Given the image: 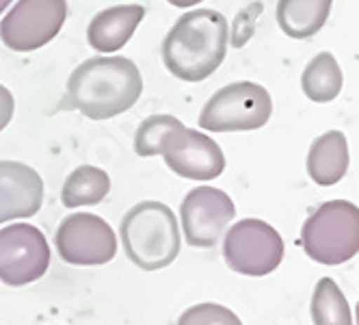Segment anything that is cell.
Returning a JSON list of instances; mask_svg holds the SVG:
<instances>
[{
	"instance_id": "cell-21",
	"label": "cell",
	"mask_w": 359,
	"mask_h": 325,
	"mask_svg": "<svg viewBox=\"0 0 359 325\" xmlns=\"http://www.w3.org/2000/svg\"><path fill=\"white\" fill-rule=\"evenodd\" d=\"M13 111H15L13 93L5 85H0V133H3L9 126V121L13 117Z\"/></svg>"
},
{
	"instance_id": "cell-10",
	"label": "cell",
	"mask_w": 359,
	"mask_h": 325,
	"mask_svg": "<svg viewBox=\"0 0 359 325\" xmlns=\"http://www.w3.org/2000/svg\"><path fill=\"white\" fill-rule=\"evenodd\" d=\"M158 154L173 173L189 180H215L225 169V157L219 143L199 131L187 128L182 121L167 133Z\"/></svg>"
},
{
	"instance_id": "cell-22",
	"label": "cell",
	"mask_w": 359,
	"mask_h": 325,
	"mask_svg": "<svg viewBox=\"0 0 359 325\" xmlns=\"http://www.w3.org/2000/svg\"><path fill=\"white\" fill-rule=\"evenodd\" d=\"M167 3L173 5V7H177V9H191V7L199 5L201 0H167Z\"/></svg>"
},
{
	"instance_id": "cell-24",
	"label": "cell",
	"mask_w": 359,
	"mask_h": 325,
	"mask_svg": "<svg viewBox=\"0 0 359 325\" xmlns=\"http://www.w3.org/2000/svg\"><path fill=\"white\" fill-rule=\"evenodd\" d=\"M355 314H357V325H359V302H357V308H355Z\"/></svg>"
},
{
	"instance_id": "cell-3",
	"label": "cell",
	"mask_w": 359,
	"mask_h": 325,
	"mask_svg": "<svg viewBox=\"0 0 359 325\" xmlns=\"http://www.w3.org/2000/svg\"><path fill=\"white\" fill-rule=\"evenodd\" d=\"M119 237L128 260L143 271L169 267L182 245L175 213L156 199H145L128 211L121 219Z\"/></svg>"
},
{
	"instance_id": "cell-7",
	"label": "cell",
	"mask_w": 359,
	"mask_h": 325,
	"mask_svg": "<svg viewBox=\"0 0 359 325\" xmlns=\"http://www.w3.org/2000/svg\"><path fill=\"white\" fill-rule=\"evenodd\" d=\"M67 20V0H18L0 22V41L13 53H33L53 41Z\"/></svg>"
},
{
	"instance_id": "cell-1",
	"label": "cell",
	"mask_w": 359,
	"mask_h": 325,
	"mask_svg": "<svg viewBox=\"0 0 359 325\" xmlns=\"http://www.w3.org/2000/svg\"><path fill=\"white\" fill-rule=\"evenodd\" d=\"M143 79L135 61L126 57H91L72 72L61 109L81 111L85 117L111 119L137 105Z\"/></svg>"
},
{
	"instance_id": "cell-19",
	"label": "cell",
	"mask_w": 359,
	"mask_h": 325,
	"mask_svg": "<svg viewBox=\"0 0 359 325\" xmlns=\"http://www.w3.org/2000/svg\"><path fill=\"white\" fill-rule=\"evenodd\" d=\"M180 124L177 117L173 115H151L145 121H141V126L137 128L135 135V152L143 159L158 157L161 143L167 137L169 131H173Z\"/></svg>"
},
{
	"instance_id": "cell-4",
	"label": "cell",
	"mask_w": 359,
	"mask_h": 325,
	"mask_svg": "<svg viewBox=\"0 0 359 325\" xmlns=\"http://www.w3.org/2000/svg\"><path fill=\"white\" fill-rule=\"evenodd\" d=\"M305 254L320 265H342L359 254V206L346 199L320 204L301 228Z\"/></svg>"
},
{
	"instance_id": "cell-11",
	"label": "cell",
	"mask_w": 359,
	"mask_h": 325,
	"mask_svg": "<svg viewBox=\"0 0 359 325\" xmlns=\"http://www.w3.org/2000/svg\"><path fill=\"white\" fill-rule=\"evenodd\" d=\"M236 217V206L225 191L197 187L180 204L184 239L191 247H212Z\"/></svg>"
},
{
	"instance_id": "cell-15",
	"label": "cell",
	"mask_w": 359,
	"mask_h": 325,
	"mask_svg": "<svg viewBox=\"0 0 359 325\" xmlns=\"http://www.w3.org/2000/svg\"><path fill=\"white\" fill-rule=\"evenodd\" d=\"M333 0H279L277 24L292 39L316 35L331 13Z\"/></svg>"
},
{
	"instance_id": "cell-17",
	"label": "cell",
	"mask_w": 359,
	"mask_h": 325,
	"mask_svg": "<svg viewBox=\"0 0 359 325\" xmlns=\"http://www.w3.org/2000/svg\"><path fill=\"white\" fill-rule=\"evenodd\" d=\"M342 69L331 53L316 55L303 69L301 87L312 102H331L342 91Z\"/></svg>"
},
{
	"instance_id": "cell-8",
	"label": "cell",
	"mask_w": 359,
	"mask_h": 325,
	"mask_svg": "<svg viewBox=\"0 0 359 325\" xmlns=\"http://www.w3.org/2000/svg\"><path fill=\"white\" fill-rule=\"evenodd\" d=\"M55 245L67 265L79 267L107 265L117 254V237L113 228L91 213L67 215L55 234Z\"/></svg>"
},
{
	"instance_id": "cell-2",
	"label": "cell",
	"mask_w": 359,
	"mask_h": 325,
	"mask_svg": "<svg viewBox=\"0 0 359 325\" xmlns=\"http://www.w3.org/2000/svg\"><path fill=\"white\" fill-rule=\"evenodd\" d=\"M227 41L229 27L219 11H187L163 41V63L177 81L201 83L225 61Z\"/></svg>"
},
{
	"instance_id": "cell-16",
	"label": "cell",
	"mask_w": 359,
	"mask_h": 325,
	"mask_svg": "<svg viewBox=\"0 0 359 325\" xmlns=\"http://www.w3.org/2000/svg\"><path fill=\"white\" fill-rule=\"evenodd\" d=\"M109 191L111 178L104 169L93 165H81L65 178V185L61 189V202L65 208L95 206L109 195Z\"/></svg>"
},
{
	"instance_id": "cell-5",
	"label": "cell",
	"mask_w": 359,
	"mask_h": 325,
	"mask_svg": "<svg viewBox=\"0 0 359 325\" xmlns=\"http://www.w3.org/2000/svg\"><path fill=\"white\" fill-rule=\"evenodd\" d=\"M271 93L258 83H232L221 87L199 113V128L208 133L258 131L271 119Z\"/></svg>"
},
{
	"instance_id": "cell-6",
	"label": "cell",
	"mask_w": 359,
	"mask_h": 325,
	"mask_svg": "<svg viewBox=\"0 0 359 325\" xmlns=\"http://www.w3.org/2000/svg\"><path fill=\"white\" fill-rule=\"evenodd\" d=\"M223 258L241 276L262 278L273 273L284 258V239L262 219H243L227 230Z\"/></svg>"
},
{
	"instance_id": "cell-23",
	"label": "cell",
	"mask_w": 359,
	"mask_h": 325,
	"mask_svg": "<svg viewBox=\"0 0 359 325\" xmlns=\"http://www.w3.org/2000/svg\"><path fill=\"white\" fill-rule=\"evenodd\" d=\"M13 3V0H0V15H3V11Z\"/></svg>"
},
{
	"instance_id": "cell-12",
	"label": "cell",
	"mask_w": 359,
	"mask_h": 325,
	"mask_svg": "<svg viewBox=\"0 0 359 325\" xmlns=\"http://www.w3.org/2000/svg\"><path fill=\"white\" fill-rule=\"evenodd\" d=\"M43 204V180L31 165L0 161V223L29 219Z\"/></svg>"
},
{
	"instance_id": "cell-13",
	"label": "cell",
	"mask_w": 359,
	"mask_h": 325,
	"mask_svg": "<svg viewBox=\"0 0 359 325\" xmlns=\"http://www.w3.org/2000/svg\"><path fill=\"white\" fill-rule=\"evenodd\" d=\"M145 18V7L141 5H117L100 11L87 29V41L102 55L117 53L135 35L141 20Z\"/></svg>"
},
{
	"instance_id": "cell-18",
	"label": "cell",
	"mask_w": 359,
	"mask_h": 325,
	"mask_svg": "<svg viewBox=\"0 0 359 325\" xmlns=\"http://www.w3.org/2000/svg\"><path fill=\"white\" fill-rule=\"evenodd\" d=\"M312 319L314 325H353L348 299L331 278H323L314 288Z\"/></svg>"
},
{
	"instance_id": "cell-14",
	"label": "cell",
	"mask_w": 359,
	"mask_h": 325,
	"mask_svg": "<svg viewBox=\"0 0 359 325\" xmlns=\"http://www.w3.org/2000/svg\"><path fill=\"white\" fill-rule=\"evenodd\" d=\"M348 163L351 157L344 133L329 131L312 143L310 154H307V173L316 185L331 187L344 178Z\"/></svg>"
},
{
	"instance_id": "cell-9",
	"label": "cell",
	"mask_w": 359,
	"mask_h": 325,
	"mask_svg": "<svg viewBox=\"0 0 359 325\" xmlns=\"http://www.w3.org/2000/svg\"><path fill=\"white\" fill-rule=\"evenodd\" d=\"M50 245L43 232L31 223H13L0 230V282L24 286L46 276Z\"/></svg>"
},
{
	"instance_id": "cell-20",
	"label": "cell",
	"mask_w": 359,
	"mask_h": 325,
	"mask_svg": "<svg viewBox=\"0 0 359 325\" xmlns=\"http://www.w3.org/2000/svg\"><path fill=\"white\" fill-rule=\"evenodd\" d=\"M177 325H243L236 312L221 304H197L187 308L177 319Z\"/></svg>"
}]
</instances>
